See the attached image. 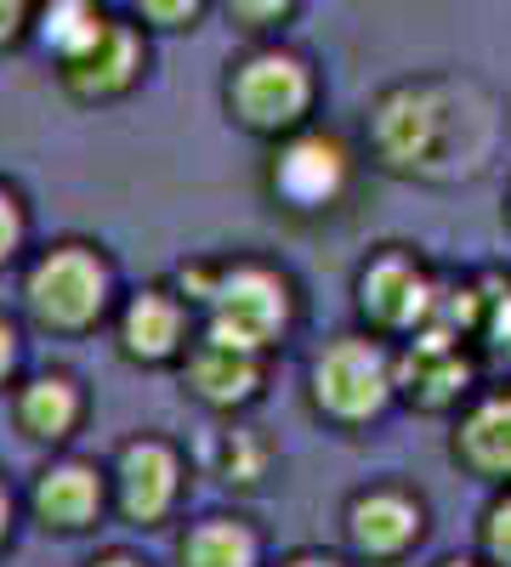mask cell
Listing matches in <instances>:
<instances>
[{"label":"cell","instance_id":"6","mask_svg":"<svg viewBox=\"0 0 511 567\" xmlns=\"http://www.w3.org/2000/svg\"><path fill=\"white\" fill-rule=\"evenodd\" d=\"M347 176H352L347 148L324 131H296L285 148L273 154V171H267L273 194L290 210H330L347 194Z\"/></svg>","mask_w":511,"mask_h":567},{"label":"cell","instance_id":"24","mask_svg":"<svg viewBox=\"0 0 511 567\" xmlns=\"http://www.w3.org/2000/svg\"><path fill=\"white\" fill-rule=\"evenodd\" d=\"M18 245H23V210H18V199L7 194V187H0V267L18 256Z\"/></svg>","mask_w":511,"mask_h":567},{"label":"cell","instance_id":"18","mask_svg":"<svg viewBox=\"0 0 511 567\" xmlns=\"http://www.w3.org/2000/svg\"><path fill=\"white\" fill-rule=\"evenodd\" d=\"M182 567H256V534L239 516H205L182 539Z\"/></svg>","mask_w":511,"mask_h":567},{"label":"cell","instance_id":"1","mask_svg":"<svg viewBox=\"0 0 511 567\" xmlns=\"http://www.w3.org/2000/svg\"><path fill=\"white\" fill-rule=\"evenodd\" d=\"M182 290L194 301H205L211 323H205V341L222 347H239V352H267L290 323V284L239 261V267H182Z\"/></svg>","mask_w":511,"mask_h":567},{"label":"cell","instance_id":"25","mask_svg":"<svg viewBox=\"0 0 511 567\" xmlns=\"http://www.w3.org/2000/svg\"><path fill=\"white\" fill-rule=\"evenodd\" d=\"M29 23V0H0V45H12Z\"/></svg>","mask_w":511,"mask_h":567},{"label":"cell","instance_id":"27","mask_svg":"<svg viewBox=\"0 0 511 567\" xmlns=\"http://www.w3.org/2000/svg\"><path fill=\"white\" fill-rule=\"evenodd\" d=\"M285 567H341V561H330V556H290Z\"/></svg>","mask_w":511,"mask_h":567},{"label":"cell","instance_id":"20","mask_svg":"<svg viewBox=\"0 0 511 567\" xmlns=\"http://www.w3.org/2000/svg\"><path fill=\"white\" fill-rule=\"evenodd\" d=\"M227 18H234L239 29H273L278 18H290L296 0H222Z\"/></svg>","mask_w":511,"mask_h":567},{"label":"cell","instance_id":"29","mask_svg":"<svg viewBox=\"0 0 511 567\" xmlns=\"http://www.w3.org/2000/svg\"><path fill=\"white\" fill-rule=\"evenodd\" d=\"M91 567H143V561H131V556H103V561H91Z\"/></svg>","mask_w":511,"mask_h":567},{"label":"cell","instance_id":"23","mask_svg":"<svg viewBox=\"0 0 511 567\" xmlns=\"http://www.w3.org/2000/svg\"><path fill=\"white\" fill-rule=\"evenodd\" d=\"M200 7H205V0H136V12H143L154 29H182V23H194Z\"/></svg>","mask_w":511,"mask_h":567},{"label":"cell","instance_id":"28","mask_svg":"<svg viewBox=\"0 0 511 567\" xmlns=\"http://www.w3.org/2000/svg\"><path fill=\"white\" fill-rule=\"evenodd\" d=\"M7 523H12V499H7V488H0V539H7Z\"/></svg>","mask_w":511,"mask_h":567},{"label":"cell","instance_id":"4","mask_svg":"<svg viewBox=\"0 0 511 567\" xmlns=\"http://www.w3.org/2000/svg\"><path fill=\"white\" fill-rule=\"evenodd\" d=\"M313 103V74L296 52H251L245 63H234V74H227V109H234V120L245 131H296L302 114Z\"/></svg>","mask_w":511,"mask_h":567},{"label":"cell","instance_id":"26","mask_svg":"<svg viewBox=\"0 0 511 567\" xmlns=\"http://www.w3.org/2000/svg\"><path fill=\"white\" fill-rule=\"evenodd\" d=\"M12 369H18V329L0 318V386L12 381Z\"/></svg>","mask_w":511,"mask_h":567},{"label":"cell","instance_id":"7","mask_svg":"<svg viewBox=\"0 0 511 567\" xmlns=\"http://www.w3.org/2000/svg\"><path fill=\"white\" fill-rule=\"evenodd\" d=\"M143 63H149V45H143V34H136V23L109 18V29L91 40L80 58L63 63V85L74 91L80 103H103V97L131 91L136 74H143Z\"/></svg>","mask_w":511,"mask_h":567},{"label":"cell","instance_id":"10","mask_svg":"<svg viewBox=\"0 0 511 567\" xmlns=\"http://www.w3.org/2000/svg\"><path fill=\"white\" fill-rule=\"evenodd\" d=\"M347 539H352L358 556L387 561V556H398V550H409L415 539H421V505L392 494V488L358 494L352 511H347Z\"/></svg>","mask_w":511,"mask_h":567},{"label":"cell","instance_id":"17","mask_svg":"<svg viewBox=\"0 0 511 567\" xmlns=\"http://www.w3.org/2000/svg\"><path fill=\"white\" fill-rule=\"evenodd\" d=\"M103 29H109L103 0H40V23H34V34H40L45 52H58L63 63L80 58Z\"/></svg>","mask_w":511,"mask_h":567},{"label":"cell","instance_id":"8","mask_svg":"<svg viewBox=\"0 0 511 567\" xmlns=\"http://www.w3.org/2000/svg\"><path fill=\"white\" fill-rule=\"evenodd\" d=\"M427 301H432V284L409 256H381V261H369L358 272V307L376 329H392V336L421 329Z\"/></svg>","mask_w":511,"mask_h":567},{"label":"cell","instance_id":"11","mask_svg":"<svg viewBox=\"0 0 511 567\" xmlns=\"http://www.w3.org/2000/svg\"><path fill=\"white\" fill-rule=\"evenodd\" d=\"M398 381L409 386V398L421 409H443V403H454L460 392H467L472 369H467V358H460L454 336H443V329H421L415 347H409V358H403V374H392V386Z\"/></svg>","mask_w":511,"mask_h":567},{"label":"cell","instance_id":"12","mask_svg":"<svg viewBox=\"0 0 511 567\" xmlns=\"http://www.w3.org/2000/svg\"><path fill=\"white\" fill-rule=\"evenodd\" d=\"M188 386L211 409H239L262 392V352H239L222 341H200L188 352Z\"/></svg>","mask_w":511,"mask_h":567},{"label":"cell","instance_id":"19","mask_svg":"<svg viewBox=\"0 0 511 567\" xmlns=\"http://www.w3.org/2000/svg\"><path fill=\"white\" fill-rule=\"evenodd\" d=\"M262 471H267V443L256 432H245V425H234V432H222V449H216V477L222 483H262Z\"/></svg>","mask_w":511,"mask_h":567},{"label":"cell","instance_id":"22","mask_svg":"<svg viewBox=\"0 0 511 567\" xmlns=\"http://www.w3.org/2000/svg\"><path fill=\"white\" fill-rule=\"evenodd\" d=\"M478 329H489L494 352H505V358H511V278H505V290L483 296V323H478Z\"/></svg>","mask_w":511,"mask_h":567},{"label":"cell","instance_id":"30","mask_svg":"<svg viewBox=\"0 0 511 567\" xmlns=\"http://www.w3.org/2000/svg\"><path fill=\"white\" fill-rule=\"evenodd\" d=\"M443 567H472V561H443Z\"/></svg>","mask_w":511,"mask_h":567},{"label":"cell","instance_id":"13","mask_svg":"<svg viewBox=\"0 0 511 567\" xmlns=\"http://www.w3.org/2000/svg\"><path fill=\"white\" fill-rule=\"evenodd\" d=\"M103 511V477H98V465H85V460H63L52 471H40V483H34V516L45 528H85L91 516Z\"/></svg>","mask_w":511,"mask_h":567},{"label":"cell","instance_id":"2","mask_svg":"<svg viewBox=\"0 0 511 567\" xmlns=\"http://www.w3.org/2000/svg\"><path fill=\"white\" fill-rule=\"evenodd\" d=\"M454 136V103L449 91L432 80H409L392 85L376 103V120H369V142H376L381 165L403 171V176H443V154Z\"/></svg>","mask_w":511,"mask_h":567},{"label":"cell","instance_id":"14","mask_svg":"<svg viewBox=\"0 0 511 567\" xmlns=\"http://www.w3.org/2000/svg\"><path fill=\"white\" fill-rule=\"evenodd\" d=\"M182 329H188L182 301L165 296V290H143L125 307V318H120V347H125V358L165 363V358L182 352Z\"/></svg>","mask_w":511,"mask_h":567},{"label":"cell","instance_id":"5","mask_svg":"<svg viewBox=\"0 0 511 567\" xmlns=\"http://www.w3.org/2000/svg\"><path fill=\"white\" fill-rule=\"evenodd\" d=\"M387 398H392V358L369 336H341L313 363V403L330 420L358 425L369 414H381Z\"/></svg>","mask_w":511,"mask_h":567},{"label":"cell","instance_id":"15","mask_svg":"<svg viewBox=\"0 0 511 567\" xmlns=\"http://www.w3.org/2000/svg\"><path fill=\"white\" fill-rule=\"evenodd\" d=\"M454 454L467 460L478 477L511 483V392L483 398L467 414V425H460V437H454Z\"/></svg>","mask_w":511,"mask_h":567},{"label":"cell","instance_id":"21","mask_svg":"<svg viewBox=\"0 0 511 567\" xmlns=\"http://www.w3.org/2000/svg\"><path fill=\"white\" fill-rule=\"evenodd\" d=\"M483 550H489V561L511 567V494L500 505H489V516H483Z\"/></svg>","mask_w":511,"mask_h":567},{"label":"cell","instance_id":"16","mask_svg":"<svg viewBox=\"0 0 511 567\" xmlns=\"http://www.w3.org/2000/svg\"><path fill=\"white\" fill-rule=\"evenodd\" d=\"M18 420H23V432L40 437V443L69 437L74 420H80V386L69 381V374H40V381H29L23 398H18Z\"/></svg>","mask_w":511,"mask_h":567},{"label":"cell","instance_id":"9","mask_svg":"<svg viewBox=\"0 0 511 567\" xmlns=\"http://www.w3.org/2000/svg\"><path fill=\"white\" fill-rule=\"evenodd\" d=\"M114 483H120V511L131 516L136 528H154L160 516L176 505V488H182V465L165 443L143 437V443H125L120 454V471H114Z\"/></svg>","mask_w":511,"mask_h":567},{"label":"cell","instance_id":"3","mask_svg":"<svg viewBox=\"0 0 511 567\" xmlns=\"http://www.w3.org/2000/svg\"><path fill=\"white\" fill-rule=\"evenodd\" d=\"M23 301L45 329H85L109 307V261L91 245H58L29 267Z\"/></svg>","mask_w":511,"mask_h":567}]
</instances>
